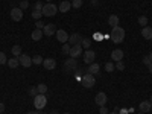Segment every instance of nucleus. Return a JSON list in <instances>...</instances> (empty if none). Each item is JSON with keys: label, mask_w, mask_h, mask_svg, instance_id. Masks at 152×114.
Returning a JSON list of instances; mask_svg holds the SVG:
<instances>
[{"label": "nucleus", "mask_w": 152, "mask_h": 114, "mask_svg": "<svg viewBox=\"0 0 152 114\" xmlns=\"http://www.w3.org/2000/svg\"><path fill=\"white\" fill-rule=\"evenodd\" d=\"M111 40L113 43L116 44H120L123 40H125V29L117 26V28H113V32H111Z\"/></svg>", "instance_id": "1"}, {"label": "nucleus", "mask_w": 152, "mask_h": 114, "mask_svg": "<svg viewBox=\"0 0 152 114\" xmlns=\"http://www.w3.org/2000/svg\"><path fill=\"white\" fill-rule=\"evenodd\" d=\"M81 84H82L84 88H93L94 84H96L94 75H91V73H85L82 78H81Z\"/></svg>", "instance_id": "2"}, {"label": "nucleus", "mask_w": 152, "mask_h": 114, "mask_svg": "<svg viewBox=\"0 0 152 114\" xmlns=\"http://www.w3.org/2000/svg\"><path fill=\"white\" fill-rule=\"evenodd\" d=\"M46 105H47V97H46V94H40V93H38V94L34 97V107H35L37 110H43V108H46Z\"/></svg>", "instance_id": "3"}, {"label": "nucleus", "mask_w": 152, "mask_h": 114, "mask_svg": "<svg viewBox=\"0 0 152 114\" xmlns=\"http://www.w3.org/2000/svg\"><path fill=\"white\" fill-rule=\"evenodd\" d=\"M76 69H78V59H76V58H67L64 61V70H66V73H72Z\"/></svg>", "instance_id": "4"}, {"label": "nucleus", "mask_w": 152, "mask_h": 114, "mask_svg": "<svg viewBox=\"0 0 152 114\" xmlns=\"http://www.w3.org/2000/svg\"><path fill=\"white\" fill-rule=\"evenodd\" d=\"M58 12V6H55L53 3H46L43 5V15L44 17H53Z\"/></svg>", "instance_id": "5"}, {"label": "nucleus", "mask_w": 152, "mask_h": 114, "mask_svg": "<svg viewBox=\"0 0 152 114\" xmlns=\"http://www.w3.org/2000/svg\"><path fill=\"white\" fill-rule=\"evenodd\" d=\"M96 59V52L91 49H87V52L84 53V62L85 64H93Z\"/></svg>", "instance_id": "6"}, {"label": "nucleus", "mask_w": 152, "mask_h": 114, "mask_svg": "<svg viewBox=\"0 0 152 114\" xmlns=\"http://www.w3.org/2000/svg\"><path fill=\"white\" fill-rule=\"evenodd\" d=\"M55 37H56V40H58L59 43L64 44V43H69V37H70V35H69L64 29H59V31H56Z\"/></svg>", "instance_id": "7"}, {"label": "nucleus", "mask_w": 152, "mask_h": 114, "mask_svg": "<svg viewBox=\"0 0 152 114\" xmlns=\"http://www.w3.org/2000/svg\"><path fill=\"white\" fill-rule=\"evenodd\" d=\"M107 100H108V97H107V94H105L104 91H99V93L96 94V97H94V102H96L97 107H104V105L107 104Z\"/></svg>", "instance_id": "8"}, {"label": "nucleus", "mask_w": 152, "mask_h": 114, "mask_svg": "<svg viewBox=\"0 0 152 114\" xmlns=\"http://www.w3.org/2000/svg\"><path fill=\"white\" fill-rule=\"evenodd\" d=\"M18 61H20V66L26 67V69H29L32 66V56H28V55H24V53H21L18 56Z\"/></svg>", "instance_id": "9"}, {"label": "nucleus", "mask_w": 152, "mask_h": 114, "mask_svg": "<svg viewBox=\"0 0 152 114\" xmlns=\"http://www.w3.org/2000/svg\"><path fill=\"white\" fill-rule=\"evenodd\" d=\"M41 15H43V5H41L40 2H37L35 6H34V11H32V17H34L35 20H40Z\"/></svg>", "instance_id": "10"}, {"label": "nucleus", "mask_w": 152, "mask_h": 114, "mask_svg": "<svg viewBox=\"0 0 152 114\" xmlns=\"http://www.w3.org/2000/svg\"><path fill=\"white\" fill-rule=\"evenodd\" d=\"M81 55H82V46L81 44H76V46H72L70 47V53H69L70 58H78Z\"/></svg>", "instance_id": "11"}, {"label": "nucleus", "mask_w": 152, "mask_h": 114, "mask_svg": "<svg viewBox=\"0 0 152 114\" xmlns=\"http://www.w3.org/2000/svg\"><path fill=\"white\" fill-rule=\"evenodd\" d=\"M11 18L14 20V21H21V18H23V9L12 8L11 9Z\"/></svg>", "instance_id": "12"}, {"label": "nucleus", "mask_w": 152, "mask_h": 114, "mask_svg": "<svg viewBox=\"0 0 152 114\" xmlns=\"http://www.w3.org/2000/svg\"><path fill=\"white\" fill-rule=\"evenodd\" d=\"M123 50L122 49H114L113 52H111V58H113V62H117V61H123Z\"/></svg>", "instance_id": "13"}, {"label": "nucleus", "mask_w": 152, "mask_h": 114, "mask_svg": "<svg viewBox=\"0 0 152 114\" xmlns=\"http://www.w3.org/2000/svg\"><path fill=\"white\" fill-rule=\"evenodd\" d=\"M82 38H84V37H81V34H72V35L69 37V44H70V46L81 44V43H82Z\"/></svg>", "instance_id": "14"}, {"label": "nucleus", "mask_w": 152, "mask_h": 114, "mask_svg": "<svg viewBox=\"0 0 152 114\" xmlns=\"http://www.w3.org/2000/svg\"><path fill=\"white\" fill-rule=\"evenodd\" d=\"M43 34H44L46 37H52V35H55V34H56V28H55V24H52V23L46 24L44 29H43Z\"/></svg>", "instance_id": "15"}, {"label": "nucleus", "mask_w": 152, "mask_h": 114, "mask_svg": "<svg viewBox=\"0 0 152 114\" xmlns=\"http://www.w3.org/2000/svg\"><path fill=\"white\" fill-rule=\"evenodd\" d=\"M43 66H44L46 70H53V69L56 67V61H55L53 58H46V59L43 61Z\"/></svg>", "instance_id": "16"}, {"label": "nucleus", "mask_w": 152, "mask_h": 114, "mask_svg": "<svg viewBox=\"0 0 152 114\" xmlns=\"http://www.w3.org/2000/svg\"><path fill=\"white\" fill-rule=\"evenodd\" d=\"M138 110H140V113H148L152 110V102L151 100H143V102H140V105H138Z\"/></svg>", "instance_id": "17"}, {"label": "nucleus", "mask_w": 152, "mask_h": 114, "mask_svg": "<svg viewBox=\"0 0 152 114\" xmlns=\"http://www.w3.org/2000/svg\"><path fill=\"white\" fill-rule=\"evenodd\" d=\"M43 37H44V34H43V29H35V31L31 34V38H32L34 41H40Z\"/></svg>", "instance_id": "18"}, {"label": "nucleus", "mask_w": 152, "mask_h": 114, "mask_svg": "<svg viewBox=\"0 0 152 114\" xmlns=\"http://www.w3.org/2000/svg\"><path fill=\"white\" fill-rule=\"evenodd\" d=\"M70 9H72V3L67 2V0H62V3L58 8V11H61V12H69Z\"/></svg>", "instance_id": "19"}, {"label": "nucleus", "mask_w": 152, "mask_h": 114, "mask_svg": "<svg viewBox=\"0 0 152 114\" xmlns=\"http://www.w3.org/2000/svg\"><path fill=\"white\" fill-rule=\"evenodd\" d=\"M108 24H110L111 28H117V26H119V17H117L116 14L110 15V17H108Z\"/></svg>", "instance_id": "20"}, {"label": "nucleus", "mask_w": 152, "mask_h": 114, "mask_svg": "<svg viewBox=\"0 0 152 114\" xmlns=\"http://www.w3.org/2000/svg\"><path fill=\"white\" fill-rule=\"evenodd\" d=\"M142 37L145 38V40H152V28L146 26L142 29Z\"/></svg>", "instance_id": "21"}, {"label": "nucleus", "mask_w": 152, "mask_h": 114, "mask_svg": "<svg viewBox=\"0 0 152 114\" xmlns=\"http://www.w3.org/2000/svg\"><path fill=\"white\" fill-rule=\"evenodd\" d=\"M6 64H8L11 69H17V67L20 66V61H18V58H17V56H14V58H9Z\"/></svg>", "instance_id": "22"}, {"label": "nucleus", "mask_w": 152, "mask_h": 114, "mask_svg": "<svg viewBox=\"0 0 152 114\" xmlns=\"http://www.w3.org/2000/svg\"><path fill=\"white\" fill-rule=\"evenodd\" d=\"M99 72H100V67H99L97 62H93V64L88 66V73H91V75H97Z\"/></svg>", "instance_id": "23"}, {"label": "nucleus", "mask_w": 152, "mask_h": 114, "mask_svg": "<svg viewBox=\"0 0 152 114\" xmlns=\"http://www.w3.org/2000/svg\"><path fill=\"white\" fill-rule=\"evenodd\" d=\"M12 55L14 56H20L21 55V46H18V44H15V46H12Z\"/></svg>", "instance_id": "24"}, {"label": "nucleus", "mask_w": 152, "mask_h": 114, "mask_svg": "<svg viewBox=\"0 0 152 114\" xmlns=\"http://www.w3.org/2000/svg\"><path fill=\"white\" fill-rule=\"evenodd\" d=\"M37 90H38V93H40V94H46L47 93V85L46 84H38L37 85Z\"/></svg>", "instance_id": "25"}, {"label": "nucleus", "mask_w": 152, "mask_h": 114, "mask_svg": "<svg viewBox=\"0 0 152 114\" xmlns=\"http://www.w3.org/2000/svg\"><path fill=\"white\" fill-rule=\"evenodd\" d=\"M137 21H138V24H140L142 28H146L148 26V17H145V15H140Z\"/></svg>", "instance_id": "26"}, {"label": "nucleus", "mask_w": 152, "mask_h": 114, "mask_svg": "<svg viewBox=\"0 0 152 114\" xmlns=\"http://www.w3.org/2000/svg\"><path fill=\"white\" fill-rule=\"evenodd\" d=\"M43 58L40 56V55H35V56H32V64H35V66H40V64H43Z\"/></svg>", "instance_id": "27"}, {"label": "nucleus", "mask_w": 152, "mask_h": 114, "mask_svg": "<svg viewBox=\"0 0 152 114\" xmlns=\"http://www.w3.org/2000/svg\"><path fill=\"white\" fill-rule=\"evenodd\" d=\"M81 46H82V47H85V49H88V47L91 46V40H90V38H82Z\"/></svg>", "instance_id": "28"}, {"label": "nucleus", "mask_w": 152, "mask_h": 114, "mask_svg": "<svg viewBox=\"0 0 152 114\" xmlns=\"http://www.w3.org/2000/svg\"><path fill=\"white\" fill-rule=\"evenodd\" d=\"M105 70L110 72V73H111L113 70H116V66L113 64V61H110V62H107V64H105Z\"/></svg>", "instance_id": "29"}, {"label": "nucleus", "mask_w": 152, "mask_h": 114, "mask_svg": "<svg viewBox=\"0 0 152 114\" xmlns=\"http://www.w3.org/2000/svg\"><path fill=\"white\" fill-rule=\"evenodd\" d=\"M81 6H82V0H72V8L78 9V8H81Z\"/></svg>", "instance_id": "30"}, {"label": "nucleus", "mask_w": 152, "mask_h": 114, "mask_svg": "<svg viewBox=\"0 0 152 114\" xmlns=\"http://www.w3.org/2000/svg\"><path fill=\"white\" fill-rule=\"evenodd\" d=\"M70 44L69 43H64V44H62V53H66V55H69L70 53Z\"/></svg>", "instance_id": "31"}, {"label": "nucleus", "mask_w": 152, "mask_h": 114, "mask_svg": "<svg viewBox=\"0 0 152 114\" xmlns=\"http://www.w3.org/2000/svg\"><path fill=\"white\" fill-rule=\"evenodd\" d=\"M6 62H8V58H6V55H5L3 52H0V66L6 64Z\"/></svg>", "instance_id": "32"}, {"label": "nucleus", "mask_w": 152, "mask_h": 114, "mask_svg": "<svg viewBox=\"0 0 152 114\" xmlns=\"http://www.w3.org/2000/svg\"><path fill=\"white\" fill-rule=\"evenodd\" d=\"M116 69L117 70H125V62L123 61H117L116 62Z\"/></svg>", "instance_id": "33"}, {"label": "nucleus", "mask_w": 152, "mask_h": 114, "mask_svg": "<svg viewBox=\"0 0 152 114\" xmlns=\"http://www.w3.org/2000/svg\"><path fill=\"white\" fill-rule=\"evenodd\" d=\"M37 94H38V90H37V87H31V88H29V96H34V97H35Z\"/></svg>", "instance_id": "34"}, {"label": "nucleus", "mask_w": 152, "mask_h": 114, "mask_svg": "<svg viewBox=\"0 0 152 114\" xmlns=\"http://www.w3.org/2000/svg\"><path fill=\"white\" fill-rule=\"evenodd\" d=\"M29 8V2L28 0H23V2L20 3V9H28Z\"/></svg>", "instance_id": "35"}, {"label": "nucleus", "mask_w": 152, "mask_h": 114, "mask_svg": "<svg viewBox=\"0 0 152 114\" xmlns=\"http://www.w3.org/2000/svg\"><path fill=\"white\" fill-rule=\"evenodd\" d=\"M35 26H37V29H44L46 24H44L41 20H38V21H35Z\"/></svg>", "instance_id": "36"}, {"label": "nucleus", "mask_w": 152, "mask_h": 114, "mask_svg": "<svg viewBox=\"0 0 152 114\" xmlns=\"http://www.w3.org/2000/svg\"><path fill=\"white\" fill-rule=\"evenodd\" d=\"M99 113H100V114H108L110 111H108V108L104 105V107H99Z\"/></svg>", "instance_id": "37"}, {"label": "nucleus", "mask_w": 152, "mask_h": 114, "mask_svg": "<svg viewBox=\"0 0 152 114\" xmlns=\"http://www.w3.org/2000/svg\"><path fill=\"white\" fill-rule=\"evenodd\" d=\"M151 62H152V61H151V58H149V55H148V56H143V64H146V66H149V64H151Z\"/></svg>", "instance_id": "38"}, {"label": "nucleus", "mask_w": 152, "mask_h": 114, "mask_svg": "<svg viewBox=\"0 0 152 114\" xmlns=\"http://www.w3.org/2000/svg\"><path fill=\"white\" fill-rule=\"evenodd\" d=\"M128 113H129V111H128V110H125V108H122V110L119 111V114H128Z\"/></svg>", "instance_id": "39"}, {"label": "nucleus", "mask_w": 152, "mask_h": 114, "mask_svg": "<svg viewBox=\"0 0 152 114\" xmlns=\"http://www.w3.org/2000/svg\"><path fill=\"white\" fill-rule=\"evenodd\" d=\"M3 113H5V105L0 104V114H3Z\"/></svg>", "instance_id": "40"}, {"label": "nucleus", "mask_w": 152, "mask_h": 114, "mask_svg": "<svg viewBox=\"0 0 152 114\" xmlns=\"http://www.w3.org/2000/svg\"><path fill=\"white\" fill-rule=\"evenodd\" d=\"M148 67H149V73H151V75H152V62H151V64H149V66H148Z\"/></svg>", "instance_id": "41"}, {"label": "nucleus", "mask_w": 152, "mask_h": 114, "mask_svg": "<svg viewBox=\"0 0 152 114\" xmlns=\"http://www.w3.org/2000/svg\"><path fill=\"white\" fill-rule=\"evenodd\" d=\"M26 114H38V111H28Z\"/></svg>", "instance_id": "42"}, {"label": "nucleus", "mask_w": 152, "mask_h": 114, "mask_svg": "<svg viewBox=\"0 0 152 114\" xmlns=\"http://www.w3.org/2000/svg\"><path fill=\"white\" fill-rule=\"evenodd\" d=\"M108 114H119V111H113V113H108Z\"/></svg>", "instance_id": "43"}, {"label": "nucleus", "mask_w": 152, "mask_h": 114, "mask_svg": "<svg viewBox=\"0 0 152 114\" xmlns=\"http://www.w3.org/2000/svg\"><path fill=\"white\" fill-rule=\"evenodd\" d=\"M50 114H59L58 111H52V113H50Z\"/></svg>", "instance_id": "44"}, {"label": "nucleus", "mask_w": 152, "mask_h": 114, "mask_svg": "<svg viewBox=\"0 0 152 114\" xmlns=\"http://www.w3.org/2000/svg\"><path fill=\"white\" fill-rule=\"evenodd\" d=\"M149 58H151V61H152V52H151V53H149Z\"/></svg>", "instance_id": "45"}, {"label": "nucleus", "mask_w": 152, "mask_h": 114, "mask_svg": "<svg viewBox=\"0 0 152 114\" xmlns=\"http://www.w3.org/2000/svg\"><path fill=\"white\" fill-rule=\"evenodd\" d=\"M47 3H52V0H47Z\"/></svg>", "instance_id": "46"}, {"label": "nucleus", "mask_w": 152, "mask_h": 114, "mask_svg": "<svg viewBox=\"0 0 152 114\" xmlns=\"http://www.w3.org/2000/svg\"><path fill=\"white\" fill-rule=\"evenodd\" d=\"M138 114H146V113H138Z\"/></svg>", "instance_id": "47"}, {"label": "nucleus", "mask_w": 152, "mask_h": 114, "mask_svg": "<svg viewBox=\"0 0 152 114\" xmlns=\"http://www.w3.org/2000/svg\"><path fill=\"white\" fill-rule=\"evenodd\" d=\"M151 102H152V96H151Z\"/></svg>", "instance_id": "48"}, {"label": "nucleus", "mask_w": 152, "mask_h": 114, "mask_svg": "<svg viewBox=\"0 0 152 114\" xmlns=\"http://www.w3.org/2000/svg\"><path fill=\"white\" fill-rule=\"evenodd\" d=\"M64 114H70V113H64Z\"/></svg>", "instance_id": "49"}, {"label": "nucleus", "mask_w": 152, "mask_h": 114, "mask_svg": "<svg viewBox=\"0 0 152 114\" xmlns=\"http://www.w3.org/2000/svg\"><path fill=\"white\" fill-rule=\"evenodd\" d=\"M43 114H47V113H43Z\"/></svg>", "instance_id": "50"}, {"label": "nucleus", "mask_w": 152, "mask_h": 114, "mask_svg": "<svg viewBox=\"0 0 152 114\" xmlns=\"http://www.w3.org/2000/svg\"><path fill=\"white\" fill-rule=\"evenodd\" d=\"M67 2H70V0H67Z\"/></svg>", "instance_id": "51"}]
</instances>
